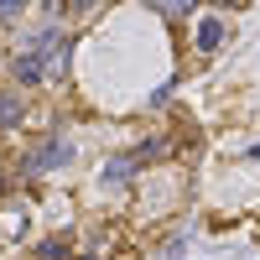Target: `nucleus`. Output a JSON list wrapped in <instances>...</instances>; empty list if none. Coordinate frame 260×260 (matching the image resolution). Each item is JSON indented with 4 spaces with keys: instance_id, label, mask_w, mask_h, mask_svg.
Masks as SVG:
<instances>
[{
    "instance_id": "nucleus-6",
    "label": "nucleus",
    "mask_w": 260,
    "mask_h": 260,
    "mask_svg": "<svg viewBox=\"0 0 260 260\" xmlns=\"http://www.w3.org/2000/svg\"><path fill=\"white\" fill-rule=\"evenodd\" d=\"M146 161H156V156H167V141H146V151H141Z\"/></svg>"
},
{
    "instance_id": "nucleus-8",
    "label": "nucleus",
    "mask_w": 260,
    "mask_h": 260,
    "mask_svg": "<svg viewBox=\"0 0 260 260\" xmlns=\"http://www.w3.org/2000/svg\"><path fill=\"white\" fill-rule=\"evenodd\" d=\"M250 151H255V161H260V146H250Z\"/></svg>"
},
{
    "instance_id": "nucleus-7",
    "label": "nucleus",
    "mask_w": 260,
    "mask_h": 260,
    "mask_svg": "<svg viewBox=\"0 0 260 260\" xmlns=\"http://www.w3.org/2000/svg\"><path fill=\"white\" fill-rule=\"evenodd\" d=\"M21 6H16V0H0V21H6V16H16Z\"/></svg>"
},
{
    "instance_id": "nucleus-1",
    "label": "nucleus",
    "mask_w": 260,
    "mask_h": 260,
    "mask_svg": "<svg viewBox=\"0 0 260 260\" xmlns=\"http://www.w3.org/2000/svg\"><path fill=\"white\" fill-rule=\"evenodd\" d=\"M130 177H136V161H110V167H104V182H110V187H125Z\"/></svg>"
},
{
    "instance_id": "nucleus-4",
    "label": "nucleus",
    "mask_w": 260,
    "mask_h": 260,
    "mask_svg": "<svg viewBox=\"0 0 260 260\" xmlns=\"http://www.w3.org/2000/svg\"><path fill=\"white\" fill-rule=\"evenodd\" d=\"M68 156H73L68 146H47V151H42V156H37L31 167H62V161H68Z\"/></svg>"
},
{
    "instance_id": "nucleus-3",
    "label": "nucleus",
    "mask_w": 260,
    "mask_h": 260,
    "mask_svg": "<svg viewBox=\"0 0 260 260\" xmlns=\"http://www.w3.org/2000/svg\"><path fill=\"white\" fill-rule=\"evenodd\" d=\"M16 78H21V83H37V78H42V57H31V52L16 57Z\"/></svg>"
},
{
    "instance_id": "nucleus-2",
    "label": "nucleus",
    "mask_w": 260,
    "mask_h": 260,
    "mask_svg": "<svg viewBox=\"0 0 260 260\" xmlns=\"http://www.w3.org/2000/svg\"><path fill=\"white\" fill-rule=\"evenodd\" d=\"M219 42H224V26H219V21H203V26H198V47H203V52H213Z\"/></svg>"
},
{
    "instance_id": "nucleus-5",
    "label": "nucleus",
    "mask_w": 260,
    "mask_h": 260,
    "mask_svg": "<svg viewBox=\"0 0 260 260\" xmlns=\"http://www.w3.org/2000/svg\"><path fill=\"white\" fill-rule=\"evenodd\" d=\"M21 120V99H0V125H16Z\"/></svg>"
}]
</instances>
